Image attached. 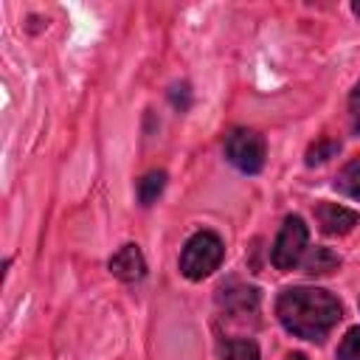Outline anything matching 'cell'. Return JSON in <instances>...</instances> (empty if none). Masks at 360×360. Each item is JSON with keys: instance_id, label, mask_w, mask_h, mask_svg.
<instances>
[{"instance_id": "obj_15", "label": "cell", "mask_w": 360, "mask_h": 360, "mask_svg": "<svg viewBox=\"0 0 360 360\" xmlns=\"http://www.w3.org/2000/svg\"><path fill=\"white\" fill-rule=\"evenodd\" d=\"M284 360H307V354H301V352H292V354H287Z\"/></svg>"}, {"instance_id": "obj_12", "label": "cell", "mask_w": 360, "mask_h": 360, "mask_svg": "<svg viewBox=\"0 0 360 360\" xmlns=\"http://www.w3.org/2000/svg\"><path fill=\"white\" fill-rule=\"evenodd\" d=\"M338 152H340V141H335V138H321L318 143H312V146L307 149V163H309V166L323 163V160H329V158L338 155Z\"/></svg>"}, {"instance_id": "obj_16", "label": "cell", "mask_w": 360, "mask_h": 360, "mask_svg": "<svg viewBox=\"0 0 360 360\" xmlns=\"http://www.w3.org/2000/svg\"><path fill=\"white\" fill-rule=\"evenodd\" d=\"M352 11H354V14L360 17V3H354V6H352Z\"/></svg>"}, {"instance_id": "obj_6", "label": "cell", "mask_w": 360, "mask_h": 360, "mask_svg": "<svg viewBox=\"0 0 360 360\" xmlns=\"http://www.w3.org/2000/svg\"><path fill=\"white\" fill-rule=\"evenodd\" d=\"M315 219L326 236H346L360 222V214L346 205H338V202H321L315 208Z\"/></svg>"}, {"instance_id": "obj_7", "label": "cell", "mask_w": 360, "mask_h": 360, "mask_svg": "<svg viewBox=\"0 0 360 360\" xmlns=\"http://www.w3.org/2000/svg\"><path fill=\"white\" fill-rule=\"evenodd\" d=\"M110 273L121 281H141L146 276V262L138 245H124L112 259H110Z\"/></svg>"}, {"instance_id": "obj_8", "label": "cell", "mask_w": 360, "mask_h": 360, "mask_svg": "<svg viewBox=\"0 0 360 360\" xmlns=\"http://www.w3.org/2000/svg\"><path fill=\"white\" fill-rule=\"evenodd\" d=\"M338 267H340V256L332 248H315L304 262V273L309 276H329Z\"/></svg>"}, {"instance_id": "obj_9", "label": "cell", "mask_w": 360, "mask_h": 360, "mask_svg": "<svg viewBox=\"0 0 360 360\" xmlns=\"http://www.w3.org/2000/svg\"><path fill=\"white\" fill-rule=\"evenodd\" d=\"M222 360H259V346L250 338H231L219 346Z\"/></svg>"}, {"instance_id": "obj_11", "label": "cell", "mask_w": 360, "mask_h": 360, "mask_svg": "<svg viewBox=\"0 0 360 360\" xmlns=\"http://www.w3.org/2000/svg\"><path fill=\"white\" fill-rule=\"evenodd\" d=\"M335 186H338L346 197L360 200V155H357V158H352V160L340 169V174H338V180H335Z\"/></svg>"}, {"instance_id": "obj_5", "label": "cell", "mask_w": 360, "mask_h": 360, "mask_svg": "<svg viewBox=\"0 0 360 360\" xmlns=\"http://www.w3.org/2000/svg\"><path fill=\"white\" fill-rule=\"evenodd\" d=\"M307 239H309V231H307L304 219L301 217H287L276 242H273V264L278 270H292L301 262L304 250H307Z\"/></svg>"}, {"instance_id": "obj_2", "label": "cell", "mask_w": 360, "mask_h": 360, "mask_svg": "<svg viewBox=\"0 0 360 360\" xmlns=\"http://www.w3.org/2000/svg\"><path fill=\"white\" fill-rule=\"evenodd\" d=\"M222 256H225L222 239L214 231H197L180 253V273L191 281H202L219 267Z\"/></svg>"}, {"instance_id": "obj_14", "label": "cell", "mask_w": 360, "mask_h": 360, "mask_svg": "<svg viewBox=\"0 0 360 360\" xmlns=\"http://www.w3.org/2000/svg\"><path fill=\"white\" fill-rule=\"evenodd\" d=\"M349 121H352V129L360 135V82L349 96Z\"/></svg>"}, {"instance_id": "obj_4", "label": "cell", "mask_w": 360, "mask_h": 360, "mask_svg": "<svg viewBox=\"0 0 360 360\" xmlns=\"http://www.w3.org/2000/svg\"><path fill=\"white\" fill-rule=\"evenodd\" d=\"M217 307H219V312H222L225 321H231V323H248L259 312V290L250 287V284H239V281L222 284L217 290Z\"/></svg>"}, {"instance_id": "obj_3", "label": "cell", "mask_w": 360, "mask_h": 360, "mask_svg": "<svg viewBox=\"0 0 360 360\" xmlns=\"http://www.w3.org/2000/svg\"><path fill=\"white\" fill-rule=\"evenodd\" d=\"M225 158L245 174H256L264 166V138L256 129H231L225 138Z\"/></svg>"}, {"instance_id": "obj_1", "label": "cell", "mask_w": 360, "mask_h": 360, "mask_svg": "<svg viewBox=\"0 0 360 360\" xmlns=\"http://www.w3.org/2000/svg\"><path fill=\"white\" fill-rule=\"evenodd\" d=\"M276 315L295 338L321 343L343 318L340 301L318 287H287L276 301Z\"/></svg>"}, {"instance_id": "obj_10", "label": "cell", "mask_w": 360, "mask_h": 360, "mask_svg": "<svg viewBox=\"0 0 360 360\" xmlns=\"http://www.w3.org/2000/svg\"><path fill=\"white\" fill-rule=\"evenodd\" d=\"M163 186H166V172L155 169V172L143 174V177L138 180V200H141V205H152V202L160 197Z\"/></svg>"}, {"instance_id": "obj_13", "label": "cell", "mask_w": 360, "mask_h": 360, "mask_svg": "<svg viewBox=\"0 0 360 360\" xmlns=\"http://www.w3.org/2000/svg\"><path fill=\"white\" fill-rule=\"evenodd\" d=\"M338 360H360V326L349 329L338 346Z\"/></svg>"}]
</instances>
